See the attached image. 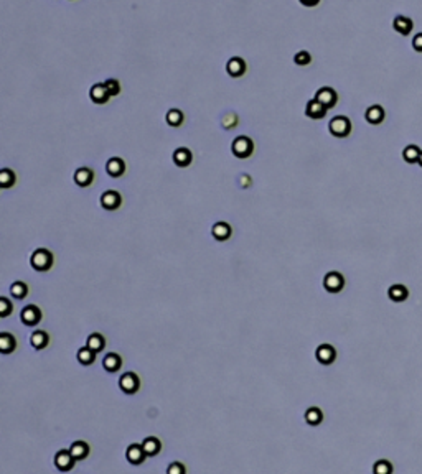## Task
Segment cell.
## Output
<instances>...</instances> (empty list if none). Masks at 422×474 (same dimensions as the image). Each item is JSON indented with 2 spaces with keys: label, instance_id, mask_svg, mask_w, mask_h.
<instances>
[{
  "label": "cell",
  "instance_id": "1",
  "mask_svg": "<svg viewBox=\"0 0 422 474\" xmlns=\"http://www.w3.org/2000/svg\"><path fill=\"white\" fill-rule=\"evenodd\" d=\"M30 264L38 272H46L50 270L53 265V255L50 250L46 249H38L32 254V259H30Z\"/></svg>",
  "mask_w": 422,
  "mask_h": 474
},
{
  "label": "cell",
  "instance_id": "2",
  "mask_svg": "<svg viewBox=\"0 0 422 474\" xmlns=\"http://www.w3.org/2000/svg\"><path fill=\"white\" fill-rule=\"evenodd\" d=\"M328 130H330L332 135L338 137V139L348 137L350 132H351V122L348 121L345 115H337V117H333L332 121H330Z\"/></svg>",
  "mask_w": 422,
  "mask_h": 474
},
{
  "label": "cell",
  "instance_id": "3",
  "mask_svg": "<svg viewBox=\"0 0 422 474\" xmlns=\"http://www.w3.org/2000/svg\"><path fill=\"white\" fill-rule=\"evenodd\" d=\"M231 150H233L234 156H238V158H247L249 155L253 153V150H254L253 140L247 139V137H238L236 140L233 142Z\"/></svg>",
  "mask_w": 422,
  "mask_h": 474
},
{
  "label": "cell",
  "instance_id": "4",
  "mask_svg": "<svg viewBox=\"0 0 422 474\" xmlns=\"http://www.w3.org/2000/svg\"><path fill=\"white\" fill-rule=\"evenodd\" d=\"M323 287L327 291H330V293H338V291L345 287V279H343V275L338 272H330L325 275Z\"/></svg>",
  "mask_w": 422,
  "mask_h": 474
},
{
  "label": "cell",
  "instance_id": "5",
  "mask_svg": "<svg viewBox=\"0 0 422 474\" xmlns=\"http://www.w3.org/2000/svg\"><path fill=\"white\" fill-rule=\"evenodd\" d=\"M74 463H76V460L71 456V453H69V449H61V451H58L56 455H54V466L63 472L71 471Z\"/></svg>",
  "mask_w": 422,
  "mask_h": 474
},
{
  "label": "cell",
  "instance_id": "6",
  "mask_svg": "<svg viewBox=\"0 0 422 474\" xmlns=\"http://www.w3.org/2000/svg\"><path fill=\"white\" fill-rule=\"evenodd\" d=\"M337 99H338L337 92H335L332 88H320L315 94V101H318L327 110L332 109L335 104H337Z\"/></svg>",
  "mask_w": 422,
  "mask_h": 474
},
{
  "label": "cell",
  "instance_id": "7",
  "mask_svg": "<svg viewBox=\"0 0 422 474\" xmlns=\"http://www.w3.org/2000/svg\"><path fill=\"white\" fill-rule=\"evenodd\" d=\"M119 387H121V390L126 393H136L140 387V381H139L137 374L134 372L122 374V377L119 379Z\"/></svg>",
  "mask_w": 422,
  "mask_h": 474
},
{
  "label": "cell",
  "instance_id": "8",
  "mask_svg": "<svg viewBox=\"0 0 422 474\" xmlns=\"http://www.w3.org/2000/svg\"><path fill=\"white\" fill-rule=\"evenodd\" d=\"M22 323L27 326H35L40 323L42 320V311L38 310L35 305H28L27 308H23L22 310Z\"/></svg>",
  "mask_w": 422,
  "mask_h": 474
},
{
  "label": "cell",
  "instance_id": "9",
  "mask_svg": "<svg viewBox=\"0 0 422 474\" xmlns=\"http://www.w3.org/2000/svg\"><path fill=\"white\" fill-rule=\"evenodd\" d=\"M315 356H317L318 362H322L323 366H328L337 359V351H335V347L330 344H322L317 347Z\"/></svg>",
  "mask_w": 422,
  "mask_h": 474
},
{
  "label": "cell",
  "instance_id": "10",
  "mask_svg": "<svg viewBox=\"0 0 422 474\" xmlns=\"http://www.w3.org/2000/svg\"><path fill=\"white\" fill-rule=\"evenodd\" d=\"M145 451H144V446L142 445H130L126 451V458L130 464H142L145 461Z\"/></svg>",
  "mask_w": 422,
  "mask_h": 474
},
{
  "label": "cell",
  "instance_id": "11",
  "mask_svg": "<svg viewBox=\"0 0 422 474\" xmlns=\"http://www.w3.org/2000/svg\"><path fill=\"white\" fill-rule=\"evenodd\" d=\"M121 194L117 191H106L103 196H101V206L104 209H109V211H114L121 206Z\"/></svg>",
  "mask_w": 422,
  "mask_h": 474
},
{
  "label": "cell",
  "instance_id": "12",
  "mask_svg": "<svg viewBox=\"0 0 422 474\" xmlns=\"http://www.w3.org/2000/svg\"><path fill=\"white\" fill-rule=\"evenodd\" d=\"M226 71H228V74L233 76V77H239L246 73V63L241 60V58H231L228 61V65H226Z\"/></svg>",
  "mask_w": 422,
  "mask_h": 474
},
{
  "label": "cell",
  "instance_id": "13",
  "mask_svg": "<svg viewBox=\"0 0 422 474\" xmlns=\"http://www.w3.org/2000/svg\"><path fill=\"white\" fill-rule=\"evenodd\" d=\"M69 453L74 458L76 461H81L84 458H88L89 455V445L86 441H74V443L69 446Z\"/></svg>",
  "mask_w": 422,
  "mask_h": 474
},
{
  "label": "cell",
  "instance_id": "14",
  "mask_svg": "<svg viewBox=\"0 0 422 474\" xmlns=\"http://www.w3.org/2000/svg\"><path fill=\"white\" fill-rule=\"evenodd\" d=\"M393 27H394V30L397 31V33H401L402 36H406V35H409L411 31H412V20L408 18V17H404V15H397V17L394 18V22H393Z\"/></svg>",
  "mask_w": 422,
  "mask_h": 474
},
{
  "label": "cell",
  "instance_id": "15",
  "mask_svg": "<svg viewBox=\"0 0 422 474\" xmlns=\"http://www.w3.org/2000/svg\"><path fill=\"white\" fill-rule=\"evenodd\" d=\"M91 99H92V102H96V104H106V102L109 101V92H107V89H106V86L104 84H96V86H92L91 88Z\"/></svg>",
  "mask_w": 422,
  "mask_h": 474
},
{
  "label": "cell",
  "instance_id": "16",
  "mask_svg": "<svg viewBox=\"0 0 422 474\" xmlns=\"http://www.w3.org/2000/svg\"><path fill=\"white\" fill-rule=\"evenodd\" d=\"M106 170H107V173L111 175L112 178H119V176H122L124 175V170H126V165H124V162L121 160V158H111V160L107 162V165H106Z\"/></svg>",
  "mask_w": 422,
  "mask_h": 474
},
{
  "label": "cell",
  "instance_id": "17",
  "mask_svg": "<svg viewBox=\"0 0 422 474\" xmlns=\"http://www.w3.org/2000/svg\"><path fill=\"white\" fill-rule=\"evenodd\" d=\"M365 117H366V121H368L370 124L378 125V124H381L382 121H385V109H382L381 106H371L368 110H366Z\"/></svg>",
  "mask_w": 422,
  "mask_h": 474
},
{
  "label": "cell",
  "instance_id": "18",
  "mask_svg": "<svg viewBox=\"0 0 422 474\" xmlns=\"http://www.w3.org/2000/svg\"><path fill=\"white\" fill-rule=\"evenodd\" d=\"M305 114L310 117V118H322V117H325V114H327V109L320 104L318 101H315V99H312V101H309V104H307V107H305Z\"/></svg>",
  "mask_w": 422,
  "mask_h": 474
},
{
  "label": "cell",
  "instance_id": "19",
  "mask_svg": "<svg viewBox=\"0 0 422 474\" xmlns=\"http://www.w3.org/2000/svg\"><path fill=\"white\" fill-rule=\"evenodd\" d=\"M174 162H175V165L177 167H188V165L191 163V152L188 148H177L175 150V153H174Z\"/></svg>",
  "mask_w": 422,
  "mask_h": 474
},
{
  "label": "cell",
  "instance_id": "20",
  "mask_svg": "<svg viewBox=\"0 0 422 474\" xmlns=\"http://www.w3.org/2000/svg\"><path fill=\"white\" fill-rule=\"evenodd\" d=\"M94 180V173H92L89 168H78L76 170V173H74V181H76V185H80V186H89L91 185V181Z\"/></svg>",
  "mask_w": 422,
  "mask_h": 474
},
{
  "label": "cell",
  "instance_id": "21",
  "mask_svg": "<svg viewBox=\"0 0 422 474\" xmlns=\"http://www.w3.org/2000/svg\"><path fill=\"white\" fill-rule=\"evenodd\" d=\"M142 446H144V451L147 456H155L162 448V443L159 438L155 437H147L144 441H142Z\"/></svg>",
  "mask_w": 422,
  "mask_h": 474
},
{
  "label": "cell",
  "instance_id": "22",
  "mask_svg": "<svg viewBox=\"0 0 422 474\" xmlns=\"http://www.w3.org/2000/svg\"><path fill=\"white\" fill-rule=\"evenodd\" d=\"M30 343H32V346L35 347V349H45L50 343L48 333H45V331H40V329L35 331V333L32 334V338H30Z\"/></svg>",
  "mask_w": 422,
  "mask_h": 474
},
{
  "label": "cell",
  "instance_id": "23",
  "mask_svg": "<svg viewBox=\"0 0 422 474\" xmlns=\"http://www.w3.org/2000/svg\"><path fill=\"white\" fill-rule=\"evenodd\" d=\"M211 232H213L216 241H226L231 235V227L228 223H216L213 229H211Z\"/></svg>",
  "mask_w": 422,
  "mask_h": 474
},
{
  "label": "cell",
  "instance_id": "24",
  "mask_svg": "<svg viewBox=\"0 0 422 474\" xmlns=\"http://www.w3.org/2000/svg\"><path fill=\"white\" fill-rule=\"evenodd\" d=\"M121 364H122L121 356H117V354H114V352H109V354L104 356L103 366H104L106 370H109V372H116V370L121 367Z\"/></svg>",
  "mask_w": 422,
  "mask_h": 474
},
{
  "label": "cell",
  "instance_id": "25",
  "mask_svg": "<svg viewBox=\"0 0 422 474\" xmlns=\"http://www.w3.org/2000/svg\"><path fill=\"white\" fill-rule=\"evenodd\" d=\"M408 295H409V291L404 285H393L388 290V297L393 300V302H404V300L408 298Z\"/></svg>",
  "mask_w": 422,
  "mask_h": 474
},
{
  "label": "cell",
  "instance_id": "26",
  "mask_svg": "<svg viewBox=\"0 0 422 474\" xmlns=\"http://www.w3.org/2000/svg\"><path fill=\"white\" fill-rule=\"evenodd\" d=\"M15 346H17V341H15V338L9 333H2L0 334V351L4 354H9L15 349Z\"/></svg>",
  "mask_w": 422,
  "mask_h": 474
},
{
  "label": "cell",
  "instance_id": "27",
  "mask_svg": "<svg viewBox=\"0 0 422 474\" xmlns=\"http://www.w3.org/2000/svg\"><path fill=\"white\" fill-rule=\"evenodd\" d=\"M420 152H422V150H419L417 145H408L402 150V158L408 163H416V162H419Z\"/></svg>",
  "mask_w": 422,
  "mask_h": 474
},
{
  "label": "cell",
  "instance_id": "28",
  "mask_svg": "<svg viewBox=\"0 0 422 474\" xmlns=\"http://www.w3.org/2000/svg\"><path fill=\"white\" fill-rule=\"evenodd\" d=\"M94 359H96V352H94V351H91L88 346H86V347H81V349L78 351V361H80L83 366H89V364H92V362H94Z\"/></svg>",
  "mask_w": 422,
  "mask_h": 474
},
{
  "label": "cell",
  "instance_id": "29",
  "mask_svg": "<svg viewBox=\"0 0 422 474\" xmlns=\"http://www.w3.org/2000/svg\"><path fill=\"white\" fill-rule=\"evenodd\" d=\"M305 420H307V423L309 425H320L322 423V420H323V413H322V410L320 408H317V407H310L307 412H305Z\"/></svg>",
  "mask_w": 422,
  "mask_h": 474
},
{
  "label": "cell",
  "instance_id": "30",
  "mask_svg": "<svg viewBox=\"0 0 422 474\" xmlns=\"http://www.w3.org/2000/svg\"><path fill=\"white\" fill-rule=\"evenodd\" d=\"M104 344H106L104 338L101 336V334H98V333H94V334H91V336L88 338V344H86V346H88L91 351L99 352V351L104 349Z\"/></svg>",
  "mask_w": 422,
  "mask_h": 474
},
{
  "label": "cell",
  "instance_id": "31",
  "mask_svg": "<svg viewBox=\"0 0 422 474\" xmlns=\"http://www.w3.org/2000/svg\"><path fill=\"white\" fill-rule=\"evenodd\" d=\"M10 293H12V297H13V298L22 300V298H25V297H27V293H28V287H27L23 282H15L13 285L10 287Z\"/></svg>",
  "mask_w": 422,
  "mask_h": 474
},
{
  "label": "cell",
  "instance_id": "32",
  "mask_svg": "<svg viewBox=\"0 0 422 474\" xmlns=\"http://www.w3.org/2000/svg\"><path fill=\"white\" fill-rule=\"evenodd\" d=\"M183 122V114L180 112L178 109H171L167 112V124L171 125V127H178Z\"/></svg>",
  "mask_w": 422,
  "mask_h": 474
},
{
  "label": "cell",
  "instance_id": "33",
  "mask_svg": "<svg viewBox=\"0 0 422 474\" xmlns=\"http://www.w3.org/2000/svg\"><path fill=\"white\" fill-rule=\"evenodd\" d=\"M373 472L374 474H391L393 472V466H391V463L386 461V460H379V461L374 463Z\"/></svg>",
  "mask_w": 422,
  "mask_h": 474
},
{
  "label": "cell",
  "instance_id": "34",
  "mask_svg": "<svg viewBox=\"0 0 422 474\" xmlns=\"http://www.w3.org/2000/svg\"><path fill=\"white\" fill-rule=\"evenodd\" d=\"M0 183H2V188H9L15 183V175L9 168H4L0 171Z\"/></svg>",
  "mask_w": 422,
  "mask_h": 474
},
{
  "label": "cell",
  "instance_id": "35",
  "mask_svg": "<svg viewBox=\"0 0 422 474\" xmlns=\"http://www.w3.org/2000/svg\"><path fill=\"white\" fill-rule=\"evenodd\" d=\"M104 86H106V89L109 92V96H117L119 91H121V86H119V83L116 81V79H107V81L104 83Z\"/></svg>",
  "mask_w": 422,
  "mask_h": 474
},
{
  "label": "cell",
  "instance_id": "36",
  "mask_svg": "<svg viewBox=\"0 0 422 474\" xmlns=\"http://www.w3.org/2000/svg\"><path fill=\"white\" fill-rule=\"evenodd\" d=\"M10 311H12V303L9 302V298L2 297L0 298V316L7 318V316L10 314Z\"/></svg>",
  "mask_w": 422,
  "mask_h": 474
},
{
  "label": "cell",
  "instance_id": "37",
  "mask_svg": "<svg viewBox=\"0 0 422 474\" xmlns=\"http://www.w3.org/2000/svg\"><path fill=\"white\" fill-rule=\"evenodd\" d=\"M310 54L307 53V51H299L294 56V61H295V65H299V66H305V65H309L310 63Z\"/></svg>",
  "mask_w": 422,
  "mask_h": 474
},
{
  "label": "cell",
  "instance_id": "38",
  "mask_svg": "<svg viewBox=\"0 0 422 474\" xmlns=\"http://www.w3.org/2000/svg\"><path fill=\"white\" fill-rule=\"evenodd\" d=\"M167 474H186V469H185V466L182 463L175 461V463H171L167 468Z\"/></svg>",
  "mask_w": 422,
  "mask_h": 474
},
{
  "label": "cell",
  "instance_id": "39",
  "mask_svg": "<svg viewBox=\"0 0 422 474\" xmlns=\"http://www.w3.org/2000/svg\"><path fill=\"white\" fill-rule=\"evenodd\" d=\"M412 48L416 51H420L422 53V33H417L412 40Z\"/></svg>",
  "mask_w": 422,
  "mask_h": 474
},
{
  "label": "cell",
  "instance_id": "40",
  "mask_svg": "<svg viewBox=\"0 0 422 474\" xmlns=\"http://www.w3.org/2000/svg\"><path fill=\"white\" fill-rule=\"evenodd\" d=\"M417 163H419L420 167H422V152H420V156H419V162H417Z\"/></svg>",
  "mask_w": 422,
  "mask_h": 474
}]
</instances>
